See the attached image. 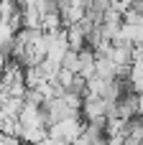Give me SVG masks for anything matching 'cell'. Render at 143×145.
Wrapping results in <instances>:
<instances>
[]
</instances>
